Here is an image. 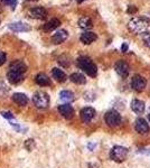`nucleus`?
<instances>
[{"label":"nucleus","instance_id":"29","mask_svg":"<svg viewBox=\"0 0 150 168\" xmlns=\"http://www.w3.org/2000/svg\"><path fill=\"white\" fill-rule=\"evenodd\" d=\"M16 4H17V1H16V0H13V2L10 4V6H11V9H13V10H15V8H16Z\"/></svg>","mask_w":150,"mask_h":168},{"label":"nucleus","instance_id":"5","mask_svg":"<svg viewBox=\"0 0 150 168\" xmlns=\"http://www.w3.org/2000/svg\"><path fill=\"white\" fill-rule=\"evenodd\" d=\"M104 120H105V123H107V126L114 128V127L120 126L121 121H122V118H121V114L118 111L110 110L104 116Z\"/></svg>","mask_w":150,"mask_h":168},{"label":"nucleus","instance_id":"20","mask_svg":"<svg viewBox=\"0 0 150 168\" xmlns=\"http://www.w3.org/2000/svg\"><path fill=\"white\" fill-rule=\"evenodd\" d=\"M60 25V19H57V18H53L51 19L49 21H47L45 25H44V30L45 32H51V30L56 29L58 26Z\"/></svg>","mask_w":150,"mask_h":168},{"label":"nucleus","instance_id":"25","mask_svg":"<svg viewBox=\"0 0 150 168\" xmlns=\"http://www.w3.org/2000/svg\"><path fill=\"white\" fill-rule=\"evenodd\" d=\"M57 61H58V63H60L63 67L69 66V58L66 56V55H62V56H60Z\"/></svg>","mask_w":150,"mask_h":168},{"label":"nucleus","instance_id":"30","mask_svg":"<svg viewBox=\"0 0 150 168\" xmlns=\"http://www.w3.org/2000/svg\"><path fill=\"white\" fill-rule=\"evenodd\" d=\"M133 7H134V6H130V7H129L128 8V13H133V11H136V10H137V9L136 8H133Z\"/></svg>","mask_w":150,"mask_h":168},{"label":"nucleus","instance_id":"13","mask_svg":"<svg viewBox=\"0 0 150 168\" xmlns=\"http://www.w3.org/2000/svg\"><path fill=\"white\" fill-rule=\"evenodd\" d=\"M96 39H98V36L93 32H84L80 37V40L85 45H90L93 42H95Z\"/></svg>","mask_w":150,"mask_h":168},{"label":"nucleus","instance_id":"1","mask_svg":"<svg viewBox=\"0 0 150 168\" xmlns=\"http://www.w3.org/2000/svg\"><path fill=\"white\" fill-rule=\"evenodd\" d=\"M150 28V19L147 17H133L128 22V29L131 33L139 35V34H146Z\"/></svg>","mask_w":150,"mask_h":168},{"label":"nucleus","instance_id":"35","mask_svg":"<svg viewBox=\"0 0 150 168\" xmlns=\"http://www.w3.org/2000/svg\"><path fill=\"white\" fill-rule=\"evenodd\" d=\"M28 1H37V0H28Z\"/></svg>","mask_w":150,"mask_h":168},{"label":"nucleus","instance_id":"11","mask_svg":"<svg viewBox=\"0 0 150 168\" xmlns=\"http://www.w3.org/2000/svg\"><path fill=\"white\" fill-rule=\"evenodd\" d=\"M67 37H69L67 30L60 29L51 36V42H53V44H55V45H58V44H62L63 42H65L67 39Z\"/></svg>","mask_w":150,"mask_h":168},{"label":"nucleus","instance_id":"32","mask_svg":"<svg viewBox=\"0 0 150 168\" xmlns=\"http://www.w3.org/2000/svg\"><path fill=\"white\" fill-rule=\"evenodd\" d=\"M122 50H123V52L127 50V44H123V46H122Z\"/></svg>","mask_w":150,"mask_h":168},{"label":"nucleus","instance_id":"34","mask_svg":"<svg viewBox=\"0 0 150 168\" xmlns=\"http://www.w3.org/2000/svg\"><path fill=\"white\" fill-rule=\"evenodd\" d=\"M148 119H149V121H150V113H149V116H148Z\"/></svg>","mask_w":150,"mask_h":168},{"label":"nucleus","instance_id":"7","mask_svg":"<svg viewBox=\"0 0 150 168\" xmlns=\"http://www.w3.org/2000/svg\"><path fill=\"white\" fill-rule=\"evenodd\" d=\"M114 70L116 72L121 76V77H128L129 73H130V66H129V64L125 61H118L114 65Z\"/></svg>","mask_w":150,"mask_h":168},{"label":"nucleus","instance_id":"4","mask_svg":"<svg viewBox=\"0 0 150 168\" xmlns=\"http://www.w3.org/2000/svg\"><path fill=\"white\" fill-rule=\"evenodd\" d=\"M127 156H128V149L122 146H114L110 151V158L116 163H122L123 160H125Z\"/></svg>","mask_w":150,"mask_h":168},{"label":"nucleus","instance_id":"19","mask_svg":"<svg viewBox=\"0 0 150 168\" xmlns=\"http://www.w3.org/2000/svg\"><path fill=\"white\" fill-rule=\"evenodd\" d=\"M35 82L38 84V85H40V86H48V85L51 84V79L46 74H44V73L37 74L36 77H35Z\"/></svg>","mask_w":150,"mask_h":168},{"label":"nucleus","instance_id":"6","mask_svg":"<svg viewBox=\"0 0 150 168\" xmlns=\"http://www.w3.org/2000/svg\"><path fill=\"white\" fill-rule=\"evenodd\" d=\"M147 86V81L143 76L136 74L131 80V88L137 91V92H142Z\"/></svg>","mask_w":150,"mask_h":168},{"label":"nucleus","instance_id":"14","mask_svg":"<svg viewBox=\"0 0 150 168\" xmlns=\"http://www.w3.org/2000/svg\"><path fill=\"white\" fill-rule=\"evenodd\" d=\"M30 16L36 19H45L47 16V11L43 7H34L29 10Z\"/></svg>","mask_w":150,"mask_h":168},{"label":"nucleus","instance_id":"18","mask_svg":"<svg viewBox=\"0 0 150 168\" xmlns=\"http://www.w3.org/2000/svg\"><path fill=\"white\" fill-rule=\"evenodd\" d=\"M13 101L20 106H25L28 103V98L24 93H15L13 95Z\"/></svg>","mask_w":150,"mask_h":168},{"label":"nucleus","instance_id":"2","mask_svg":"<svg viewBox=\"0 0 150 168\" xmlns=\"http://www.w3.org/2000/svg\"><path fill=\"white\" fill-rule=\"evenodd\" d=\"M77 66L81 68L82 71H84L87 74L90 75L91 77H95L96 74H98V67L93 63V61L87 57V56H81L78 57L76 61Z\"/></svg>","mask_w":150,"mask_h":168},{"label":"nucleus","instance_id":"22","mask_svg":"<svg viewBox=\"0 0 150 168\" xmlns=\"http://www.w3.org/2000/svg\"><path fill=\"white\" fill-rule=\"evenodd\" d=\"M69 80L75 84H85L86 83L85 76L83 75L82 73H73L72 75L69 76Z\"/></svg>","mask_w":150,"mask_h":168},{"label":"nucleus","instance_id":"31","mask_svg":"<svg viewBox=\"0 0 150 168\" xmlns=\"http://www.w3.org/2000/svg\"><path fill=\"white\" fill-rule=\"evenodd\" d=\"M1 1H2V4H10L13 2V0H1Z\"/></svg>","mask_w":150,"mask_h":168},{"label":"nucleus","instance_id":"33","mask_svg":"<svg viewBox=\"0 0 150 168\" xmlns=\"http://www.w3.org/2000/svg\"><path fill=\"white\" fill-rule=\"evenodd\" d=\"M83 1H85V0H77V2H83Z\"/></svg>","mask_w":150,"mask_h":168},{"label":"nucleus","instance_id":"26","mask_svg":"<svg viewBox=\"0 0 150 168\" xmlns=\"http://www.w3.org/2000/svg\"><path fill=\"white\" fill-rule=\"evenodd\" d=\"M143 44L150 48V33L145 34V36H143Z\"/></svg>","mask_w":150,"mask_h":168},{"label":"nucleus","instance_id":"12","mask_svg":"<svg viewBox=\"0 0 150 168\" xmlns=\"http://www.w3.org/2000/svg\"><path fill=\"white\" fill-rule=\"evenodd\" d=\"M9 29L15 32V33H24V32H29L31 28H30L29 25H27L25 22H13L9 25Z\"/></svg>","mask_w":150,"mask_h":168},{"label":"nucleus","instance_id":"21","mask_svg":"<svg viewBox=\"0 0 150 168\" xmlns=\"http://www.w3.org/2000/svg\"><path fill=\"white\" fill-rule=\"evenodd\" d=\"M51 75H53V77H54L57 82H65V81H66V74H65L62 70L57 68V67L51 70Z\"/></svg>","mask_w":150,"mask_h":168},{"label":"nucleus","instance_id":"17","mask_svg":"<svg viewBox=\"0 0 150 168\" xmlns=\"http://www.w3.org/2000/svg\"><path fill=\"white\" fill-rule=\"evenodd\" d=\"M9 71H15L18 73H25L27 71V66L22 61H13L9 66Z\"/></svg>","mask_w":150,"mask_h":168},{"label":"nucleus","instance_id":"24","mask_svg":"<svg viewBox=\"0 0 150 168\" xmlns=\"http://www.w3.org/2000/svg\"><path fill=\"white\" fill-rule=\"evenodd\" d=\"M60 98L62 101H65V102H69V101H73L74 100V94L73 92H71V91H62L60 93Z\"/></svg>","mask_w":150,"mask_h":168},{"label":"nucleus","instance_id":"27","mask_svg":"<svg viewBox=\"0 0 150 168\" xmlns=\"http://www.w3.org/2000/svg\"><path fill=\"white\" fill-rule=\"evenodd\" d=\"M6 61H7V55H6V53L0 52V66L4 65L6 63Z\"/></svg>","mask_w":150,"mask_h":168},{"label":"nucleus","instance_id":"16","mask_svg":"<svg viewBox=\"0 0 150 168\" xmlns=\"http://www.w3.org/2000/svg\"><path fill=\"white\" fill-rule=\"evenodd\" d=\"M131 109H132V111L134 112V113H137V114L143 113L145 110H146L145 102L141 100H138V99L133 100L132 102H131Z\"/></svg>","mask_w":150,"mask_h":168},{"label":"nucleus","instance_id":"10","mask_svg":"<svg viewBox=\"0 0 150 168\" xmlns=\"http://www.w3.org/2000/svg\"><path fill=\"white\" fill-rule=\"evenodd\" d=\"M80 117H81L82 121L84 123H89V122L95 117V110L93 108H90V106H86L84 109L81 110L80 112Z\"/></svg>","mask_w":150,"mask_h":168},{"label":"nucleus","instance_id":"3","mask_svg":"<svg viewBox=\"0 0 150 168\" xmlns=\"http://www.w3.org/2000/svg\"><path fill=\"white\" fill-rule=\"evenodd\" d=\"M33 102L39 109H46L49 105V97H48V94L46 92L37 91L33 95Z\"/></svg>","mask_w":150,"mask_h":168},{"label":"nucleus","instance_id":"9","mask_svg":"<svg viewBox=\"0 0 150 168\" xmlns=\"http://www.w3.org/2000/svg\"><path fill=\"white\" fill-rule=\"evenodd\" d=\"M58 112L62 114V117L65 118L66 120H71L74 117V109L73 106L69 103H65L58 106Z\"/></svg>","mask_w":150,"mask_h":168},{"label":"nucleus","instance_id":"8","mask_svg":"<svg viewBox=\"0 0 150 168\" xmlns=\"http://www.w3.org/2000/svg\"><path fill=\"white\" fill-rule=\"evenodd\" d=\"M134 129L139 134H147L150 131L149 124L147 120L142 119V118H138L136 122H134Z\"/></svg>","mask_w":150,"mask_h":168},{"label":"nucleus","instance_id":"23","mask_svg":"<svg viewBox=\"0 0 150 168\" xmlns=\"http://www.w3.org/2000/svg\"><path fill=\"white\" fill-rule=\"evenodd\" d=\"M78 26L81 27L82 29H90L91 27L93 26V22H92L90 17L84 16L78 20Z\"/></svg>","mask_w":150,"mask_h":168},{"label":"nucleus","instance_id":"28","mask_svg":"<svg viewBox=\"0 0 150 168\" xmlns=\"http://www.w3.org/2000/svg\"><path fill=\"white\" fill-rule=\"evenodd\" d=\"M1 114H2V117L7 118V119H13V116L10 112H1Z\"/></svg>","mask_w":150,"mask_h":168},{"label":"nucleus","instance_id":"15","mask_svg":"<svg viewBox=\"0 0 150 168\" xmlns=\"http://www.w3.org/2000/svg\"><path fill=\"white\" fill-rule=\"evenodd\" d=\"M7 79H8L9 83L18 84L20 83V82H22V80H24V74L15 71H8V73H7Z\"/></svg>","mask_w":150,"mask_h":168}]
</instances>
